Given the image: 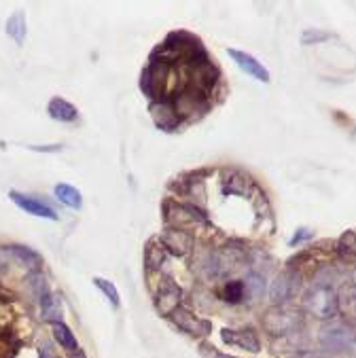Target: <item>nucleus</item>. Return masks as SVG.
Returning a JSON list of instances; mask_svg holds the SVG:
<instances>
[{
	"label": "nucleus",
	"mask_w": 356,
	"mask_h": 358,
	"mask_svg": "<svg viewBox=\"0 0 356 358\" xmlns=\"http://www.w3.org/2000/svg\"><path fill=\"white\" fill-rule=\"evenodd\" d=\"M246 261V248H236V244H225L219 250H212L204 261H201V273L208 280H219L229 275L238 265Z\"/></svg>",
	"instance_id": "nucleus-1"
},
{
	"label": "nucleus",
	"mask_w": 356,
	"mask_h": 358,
	"mask_svg": "<svg viewBox=\"0 0 356 358\" xmlns=\"http://www.w3.org/2000/svg\"><path fill=\"white\" fill-rule=\"evenodd\" d=\"M304 308L320 320H333L339 314V295L331 284L316 282L304 297Z\"/></svg>",
	"instance_id": "nucleus-2"
},
{
	"label": "nucleus",
	"mask_w": 356,
	"mask_h": 358,
	"mask_svg": "<svg viewBox=\"0 0 356 358\" xmlns=\"http://www.w3.org/2000/svg\"><path fill=\"white\" fill-rule=\"evenodd\" d=\"M164 219H166L168 227L180 229V231H187V234L210 225L208 219H206V214L197 206L178 203V201H166L164 203Z\"/></svg>",
	"instance_id": "nucleus-3"
},
{
	"label": "nucleus",
	"mask_w": 356,
	"mask_h": 358,
	"mask_svg": "<svg viewBox=\"0 0 356 358\" xmlns=\"http://www.w3.org/2000/svg\"><path fill=\"white\" fill-rule=\"evenodd\" d=\"M170 66L172 64H168V62L151 55V62L147 64L145 70H142L140 90L145 92V96L151 98V102L162 100V98H168L166 85H168V79H170Z\"/></svg>",
	"instance_id": "nucleus-4"
},
{
	"label": "nucleus",
	"mask_w": 356,
	"mask_h": 358,
	"mask_svg": "<svg viewBox=\"0 0 356 358\" xmlns=\"http://www.w3.org/2000/svg\"><path fill=\"white\" fill-rule=\"evenodd\" d=\"M261 327L265 333H269L271 337H284L291 335L301 327V318L297 312L284 308V306H273L269 308L263 318H261Z\"/></svg>",
	"instance_id": "nucleus-5"
},
{
	"label": "nucleus",
	"mask_w": 356,
	"mask_h": 358,
	"mask_svg": "<svg viewBox=\"0 0 356 358\" xmlns=\"http://www.w3.org/2000/svg\"><path fill=\"white\" fill-rule=\"evenodd\" d=\"M320 345L329 352H350L356 348V333L346 322H331L320 331Z\"/></svg>",
	"instance_id": "nucleus-6"
},
{
	"label": "nucleus",
	"mask_w": 356,
	"mask_h": 358,
	"mask_svg": "<svg viewBox=\"0 0 356 358\" xmlns=\"http://www.w3.org/2000/svg\"><path fill=\"white\" fill-rule=\"evenodd\" d=\"M172 102H174V108L183 119H193V117H199L208 110V98L204 92L195 90L193 85H187L183 87L176 96H172Z\"/></svg>",
	"instance_id": "nucleus-7"
},
{
	"label": "nucleus",
	"mask_w": 356,
	"mask_h": 358,
	"mask_svg": "<svg viewBox=\"0 0 356 358\" xmlns=\"http://www.w3.org/2000/svg\"><path fill=\"white\" fill-rule=\"evenodd\" d=\"M301 286V275L295 269H287L273 278L271 286H269V299L273 306H284L289 303Z\"/></svg>",
	"instance_id": "nucleus-8"
},
{
	"label": "nucleus",
	"mask_w": 356,
	"mask_h": 358,
	"mask_svg": "<svg viewBox=\"0 0 356 358\" xmlns=\"http://www.w3.org/2000/svg\"><path fill=\"white\" fill-rule=\"evenodd\" d=\"M189 77H191V83L195 90L204 92L208 96V92L217 85L219 81V68L215 66V62H212L208 55L195 59L189 64Z\"/></svg>",
	"instance_id": "nucleus-9"
},
{
	"label": "nucleus",
	"mask_w": 356,
	"mask_h": 358,
	"mask_svg": "<svg viewBox=\"0 0 356 358\" xmlns=\"http://www.w3.org/2000/svg\"><path fill=\"white\" fill-rule=\"evenodd\" d=\"M183 301V289L174 280H164L159 291L155 293V308L162 316H172Z\"/></svg>",
	"instance_id": "nucleus-10"
},
{
	"label": "nucleus",
	"mask_w": 356,
	"mask_h": 358,
	"mask_svg": "<svg viewBox=\"0 0 356 358\" xmlns=\"http://www.w3.org/2000/svg\"><path fill=\"white\" fill-rule=\"evenodd\" d=\"M170 318H172V322H174L180 331L189 333L191 337H208V335L212 333V322H208V320L195 316L193 312H189V310L183 308V306H180Z\"/></svg>",
	"instance_id": "nucleus-11"
},
{
	"label": "nucleus",
	"mask_w": 356,
	"mask_h": 358,
	"mask_svg": "<svg viewBox=\"0 0 356 358\" xmlns=\"http://www.w3.org/2000/svg\"><path fill=\"white\" fill-rule=\"evenodd\" d=\"M151 117L155 125L164 131H172L180 125V117L174 108L172 98H162V100L151 102Z\"/></svg>",
	"instance_id": "nucleus-12"
},
{
	"label": "nucleus",
	"mask_w": 356,
	"mask_h": 358,
	"mask_svg": "<svg viewBox=\"0 0 356 358\" xmlns=\"http://www.w3.org/2000/svg\"><path fill=\"white\" fill-rule=\"evenodd\" d=\"M9 199L22 208L26 214H32V217H38V219H49V221H57V214L51 206L43 203L41 199L36 197H30V195H24L20 191H9Z\"/></svg>",
	"instance_id": "nucleus-13"
},
{
	"label": "nucleus",
	"mask_w": 356,
	"mask_h": 358,
	"mask_svg": "<svg viewBox=\"0 0 356 358\" xmlns=\"http://www.w3.org/2000/svg\"><path fill=\"white\" fill-rule=\"evenodd\" d=\"M227 53H229V57L238 64V68L244 70V73L250 75L252 79H257V81H261V83H269V81H271L269 70H267L257 57H252L250 53L238 51V49H227Z\"/></svg>",
	"instance_id": "nucleus-14"
},
{
	"label": "nucleus",
	"mask_w": 356,
	"mask_h": 358,
	"mask_svg": "<svg viewBox=\"0 0 356 358\" xmlns=\"http://www.w3.org/2000/svg\"><path fill=\"white\" fill-rule=\"evenodd\" d=\"M159 242L164 244V248H166L168 252H172V255H176V257H187V255L193 250V236L187 234V231H180V229L168 227V229L162 234Z\"/></svg>",
	"instance_id": "nucleus-15"
},
{
	"label": "nucleus",
	"mask_w": 356,
	"mask_h": 358,
	"mask_svg": "<svg viewBox=\"0 0 356 358\" xmlns=\"http://www.w3.org/2000/svg\"><path fill=\"white\" fill-rule=\"evenodd\" d=\"M221 337H223L225 343L238 345V348L248 350V352H252V354H257V352L261 350L259 337H257V333H255L252 329H240V331H229V329H225V331L221 333Z\"/></svg>",
	"instance_id": "nucleus-16"
},
{
	"label": "nucleus",
	"mask_w": 356,
	"mask_h": 358,
	"mask_svg": "<svg viewBox=\"0 0 356 358\" xmlns=\"http://www.w3.org/2000/svg\"><path fill=\"white\" fill-rule=\"evenodd\" d=\"M252 187H255L252 180L238 170H227L225 178L221 180L223 195H248L252 191Z\"/></svg>",
	"instance_id": "nucleus-17"
},
{
	"label": "nucleus",
	"mask_w": 356,
	"mask_h": 358,
	"mask_svg": "<svg viewBox=\"0 0 356 358\" xmlns=\"http://www.w3.org/2000/svg\"><path fill=\"white\" fill-rule=\"evenodd\" d=\"M47 113H49L51 119H55L59 123H73L79 117L77 106H73V104H70L68 100H64V98H51L49 104H47Z\"/></svg>",
	"instance_id": "nucleus-18"
},
{
	"label": "nucleus",
	"mask_w": 356,
	"mask_h": 358,
	"mask_svg": "<svg viewBox=\"0 0 356 358\" xmlns=\"http://www.w3.org/2000/svg\"><path fill=\"white\" fill-rule=\"evenodd\" d=\"M166 259H168V250L164 248V244L159 240H149L145 246V269L149 273L157 271L166 265Z\"/></svg>",
	"instance_id": "nucleus-19"
},
{
	"label": "nucleus",
	"mask_w": 356,
	"mask_h": 358,
	"mask_svg": "<svg viewBox=\"0 0 356 358\" xmlns=\"http://www.w3.org/2000/svg\"><path fill=\"white\" fill-rule=\"evenodd\" d=\"M0 255H7L13 261H17L22 265H30V267L43 265V257L36 250L28 248V246H17V244L15 246H3V248H0Z\"/></svg>",
	"instance_id": "nucleus-20"
},
{
	"label": "nucleus",
	"mask_w": 356,
	"mask_h": 358,
	"mask_svg": "<svg viewBox=\"0 0 356 358\" xmlns=\"http://www.w3.org/2000/svg\"><path fill=\"white\" fill-rule=\"evenodd\" d=\"M242 282H244V289H246V297H248L252 303H257V301L263 299V295H265V275H263V273H259V271H248L246 278H244Z\"/></svg>",
	"instance_id": "nucleus-21"
},
{
	"label": "nucleus",
	"mask_w": 356,
	"mask_h": 358,
	"mask_svg": "<svg viewBox=\"0 0 356 358\" xmlns=\"http://www.w3.org/2000/svg\"><path fill=\"white\" fill-rule=\"evenodd\" d=\"M53 193H55V197H57L64 206H68V208L79 210V208L83 206V195H81V191L75 189L73 185L59 182V185H55Z\"/></svg>",
	"instance_id": "nucleus-22"
},
{
	"label": "nucleus",
	"mask_w": 356,
	"mask_h": 358,
	"mask_svg": "<svg viewBox=\"0 0 356 358\" xmlns=\"http://www.w3.org/2000/svg\"><path fill=\"white\" fill-rule=\"evenodd\" d=\"M221 299L229 306H240L246 301V289L242 280H227L221 289Z\"/></svg>",
	"instance_id": "nucleus-23"
},
{
	"label": "nucleus",
	"mask_w": 356,
	"mask_h": 358,
	"mask_svg": "<svg viewBox=\"0 0 356 358\" xmlns=\"http://www.w3.org/2000/svg\"><path fill=\"white\" fill-rule=\"evenodd\" d=\"M53 337H55V341H57L64 350H68V352H79V341H77V337L73 335V331H70L64 322H53Z\"/></svg>",
	"instance_id": "nucleus-24"
},
{
	"label": "nucleus",
	"mask_w": 356,
	"mask_h": 358,
	"mask_svg": "<svg viewBox=\"0 0 356 358\" xmlns=\"http://www.w3.org/2000/svg\"><path fill=\"white\" fill-rule=\"evenodd\" d=\"M7 34H9L17 45H24V41H26V13H24V11H15V13L7 20Z\"/></svg>",
	"instance_id": "nucleus-25"
},
{
	"label": "nucleus",
	"mask_w": 356,
	"mask_h": 358,
	"mask_svg": "<svg viewBox=\"0 0 356 358\" xmlns=\"http://www.w3.org/2000/svg\"><path fill=\"white\" fill-rule=\"evenodd\" d=\"M41 308H43V320L49 322H62V299L57 295L47 293L45 297H41Z\"/></svg>",
	"instance_id": "nucleus-26"
},
{
	"label": "nucleus",
	"mask_w": 356,
	"mask_h": 358,
	"mask_svg": "<svg viewBox=\"0 0 356 358\" xmlns=\"http://www.w3.org/2000/svg\"><path fill=\"white\" fill-rule=\"evenodd\" d=\"M337 248L343 257L356 259V231H343L337 242Z\"/></svg>",
	"instance_id": "nucleus-27"
},
{
	"label": "nucleus",
	"mask_w": 356,
	"mask_h": 358,
	"mask_svg": "<svg viewBox=\"0 0 356 358\" xmlns=\"http://www.w3.org/2000/svg\"><path fill=\"white\" fill-rule=\"evenodd\" d=\"M96 286H98V289L106 295V299L113 303V308H119V291H117V286L113 284V282H108V280H104V278H94L92 280Z\"/></svg>",
	"instance_id": "nucleus-28"
},
{
	"label": "nucleus",
	"mask_w": 356,
	"mask_h": 358,
	"mask_svg": "<svg viewBox=\"0 0 356 358\" xmlns=\"http://www.w3.org/2000/svg\"><path fill=\"white\" fill-rule=\"evenodd\" d=\"M329 38H331L329 32L312 30V28L304 30V34H301V43H304V45H318V43H325V41H329Z\"/></svg>",
	"instance_id": "nucleus-29"
},
{
	"label": "nucleus",
	"mask_w": 356,
	"mask_h": 358,
	"mask_svg": "<svg viewBox=\"0 0 356 358\" xmlns=\"http://www.w3.org/2000/svg\"><path fill=\"white\" fill-rule=\"evenodd\" d=\"M312 238H314V231H312V229H308V227H301V229H297V231H295V236L289 240V246H297V244L308 242V240H312Z\"/></svg>",
	"instance_id": "nucleus-30"
},
{
	"label": "nucleus",
	"mask_w": 356,
	"mask_h": 358,
	"mask_svg": "<svg viewBox=\"0 0 356 358\" xmlns=\"http://www.w3.org/2000/svg\"><path fill=\"white\" fill-rule=\"evenodd\" d=\"M28 149H32V151H45V153H57V151H62V147L59 145H51V147H28Z\"/></svg>",
	"instance_id": "nucleus-31"
}]
</instances>
